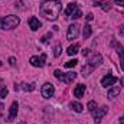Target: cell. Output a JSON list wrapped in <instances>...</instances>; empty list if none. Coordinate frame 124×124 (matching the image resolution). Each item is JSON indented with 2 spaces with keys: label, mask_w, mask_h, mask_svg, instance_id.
<instances>
[{
  "label": "cell",
  "mask_w": 124,
  "mask_h": 124,
  "mask_svg": "<svg viewBox=\"0 0 124 124\" xmlns=\"http://www.w3.org/2000/svg\"><path fill=\"white\" fill-rule=\"evenodd\" d=\"M120 124H124V116L121 117V118H120Z\"/></svg>",
  "instance_id": "obj_33"
},
{
  "label": "cell",
  "mask_w": 124,
  "mask_h": 124,
  "mask_svg": "<svg viewBox=\"0 0 124 124\" xmlns=\"http://www.w3.org/2000/svg\"><path fill=\"white\" fill-rule=\"evenodd\" d=\"M101 7H102V10H104V12H108V10L111 9V3H110V1H105V3H102V6H101Z\"/></svg>",
  "instance_id": "obj_22"
},
{
  "label": "cell",
  "mask_w": 124,
  "mask_h": 124,
  "mask_svg": "<svg viewBox=\"0 0 124 124\" xmlns=\"http://www.w3.org/2000/svg\"><path fill=\"white\" fill-rule=\"evenodd\" d=\"M78 9V4L77 3H69L68 6H66V9H65V12H63V16H65V19H69L72 15H74V12Z\"/></svg>",
  "instance_id": "obj_10"
},
{
  "label": "cell",
  "mask_w": 124,
  "mask_h": 124,
  "mask_svg": "<svg viewBox=\"0 0 124 124\" xmlns=\"http://www.w3.org/2000/svg\"><path fill=\"white\" fill-rule=\"evenodd\" d=\"M78 35H79V28H78V25H71L69 28H68V32H66V39L68 40H74V39H77L78 38Z\"/></svg>",
  "instance_id": "obj_5"
},
{
  "label": "cell",
  "mask_w": 124,
  "mask_h": 124,
  "mask_svg": "<svg viewBox=\"0 0 124 124\" xmlns=\"http://www.w3.org/2000/svg\"><path fill=\"white\" fill-rule=\"evenodd\" d=\"M7 94H9V91H7V88H6V87H4V88H1V90H0V98H3V100H4V98L7 97Z\"/></svg>",
  "instance_id": "obj_24"
},
{
  "label": "cell",
  "mask_w": 124,
  "mask_h": 124,
  "mask_svg": "<svg viewBox=\"0 0 124 124\" xmlns=\"http://www.w3.org/2000/svg\"><path fill=\"white\" fill-rule=\"evenodd\" d=\"M19 23H20V19H19V16H15V15H9V16H4L0 19V28L4 31L15 29L19 26Z\"/></svg>",
  "instance_id": "obj_2"
},
{
  "label": "cell",
  "mask_w": 124,
  "mask_h": 124,
  "mask_svg": "<svg viewBox=\"0 0 124 124\" xmlns=\"http://www.w3.org/2000/svg\"><path fill=\"white\" fill-rule=\"evenodd\" d=\"M17 111H19V104L15 101V102H12V105H10V108H9V117H7V121H13V120L16 118V116H17Z\"/></svg>",
  "instance_id": "obj_9"
},
{
  "label": "cell",
  "mask_w": 124,
  "mask_h": 124,
  "mask_svg": "<svg viewBox=\"0 0 124 124\" xmlns=\"http://www.w3.org/2000/svg\"><path fill=\"white\" fill-rule=\"evenodd\" d=\"M81 16H82V12H81L79 9H77V10L74 12V15H72L71 17H74V19H78V17H81Z\"/></svg>",
  "instance_id": "obj_25"
},
{
  "label": "cell",
  "mask_w": 124,
  "mask_h": 124,
  "mask_svg": "<svg viewBox=\"0 0 124 124\" xmlns=\"http://www.w3.org/2000/svg\"><path fill=\"white\" fill-rule=\"evenodd\" d=\"M117 81H118V79H117L114 75H105V77L101 79V85H102L104 88H108V87H113Z\"/></svg>",
  "instance_id": "obj_7"
},
{
  "label": "cell",
  "mask_w": 124,
  "mask_h": 124,
  "mask_svg": "<svg viewBox=\"0 0 124 124\" xmlns=\"http://www.w3.org/2000/svg\"><path fill=\"white\" fill-rule=\"evenodd\" d=\"M62 10V4L59 0H45L40 4V15L49 20H56Z\"/></svg>",
  "instance_id": "obj_1"
},
{
  "label": "cell",
  "mask_w": 124,
  "mask_h": 124,
  "mask_svg": "<svg viewBox=\"0 0 124 124\" xmlns=\"http://www.w3.org/2000/svg\"><path fill=\"white\" fill-rule=\"evenodd\" d=\"M54 55H55L56 58L61 55V45H56V46H55V49H54Z\"/></svg>",
  "instance_id": "obj_26"
},
{
  "label": "cell",
  "mask_w": 124,
  "mask_h": 124,
  "mask_svg": "<svg viewBox=\"0 0 124 124\" xmlns=\"http://www.w3.org/2000/svg\"><path fill=\"white\" fill-rule=\"evenodd\" d=\"M101 62H102V56H101V54H95V55L91 56V59L88 61V65H91L93 68H95V66H100Z\"/></svg>",
  "instance_id": "obj_11"
},
{
  "label": "cell",
  "mask_w": 124,
  "mask_h": 124,
  "mask_svg": "<svg viewBox=\"0 0 124 124\" xmlns=\"http://www.w3.org/2000/svg\"><path fill=\"white\" fill-rule=\"evenodd\" d=\"M94 19V15L93 13H88V15H87V20H93Z\"/></svg>",
  "instance_id": "obj_29"
},
{
  "label": "cell",
  "mask_w": 124,
  "mask_h": 124,
  "mask_svg": "<svg viewBox=\"0 0 124 124\" xmlns=\"http://www.w3.org/2000/svg\"><path fill=\"white\" fill-rule=\"evenodd\" d=\"M91 33H93L91 26H90V25H85V26H84V31H82V36H84V39H88V38L91 36Z\"/></svg>",
  "instance_id": "obj_17"
},
{
  "label": "cell",
  "mask_w": 124,
  "mask_h": 124,
  "mask_svg": "<svg viewBox=\"0 0 124 124\" xmlns=\"http://www.w3.org/2000/svg\"><path fill=\"white\" fill-rule=\"evenodd\" d=\"M22 88L25 91H33L35 90V84H22Z\"/></svg>",
  "instance_id": "obj_19"
},
{
  "label": "cell",
  "mask_w": 124,
  "mask_h": 124,
  "mask_svg": "<svg viewBox=\"0 0 124 124\" xmlns=\"http://www.w3.org/2000/svg\"><path fill=\"white\" fill-rule=\"evenodd\" d=\"M77 63H78V61H77V59H71V61L65 62V68H74Z\"/></svg>",
  "instance_id": "obj_20"
},
{
  "label": "cell",
  "mask_w": 124,
  "mask_h": 124,
  "mask_svg": "<svg viewBox=\"0 0 124 124\" xmlns=\"http://www.w3.org/2000/svg\"><path fill=\"white\" fill-rule=\"evenodd\" d=\"M9 63H10V65H12V66H13V65H15V63H16V59H15V58H13V56H12V58H9Z\"/></svg>",
  "instance_id": "obj_27"
},
{
  "label": "cell",
  "mask_w": 124,
  "mask_h": 124,
  "mask_svg": "<svg viewBox=\"0 0 124 124\" xmlns=\"http://www.w3.org/2000/svg\"><path fill=\"white\" fill-rule=\"evenodd\" d=\"M45 61H46V55L45 54H42L40 56H32L31 65L32 66H36V68H42L45 65Z\"/></svg>",
  "instance_id": "obj_6"
},
{
  "label": "cell",
  "mask_w": 124,
  "mask_h": 124,
  "mask_svg": "<svg viewBox=\"0 0 124 124\" xmlns=\"http://www.w3.org/2000/svg\"><path fill=\"white\" fill-rule=\"evenodd\" d=\"M87 107H88V110H90L91 113H94V111L97 110V102H95V101H90Z\"/></svg>",
  "instance_id": "obj_21"
},
{
  "label": "cell",
  "mask_w": 124,
  "mask_h": 124,
  "mask_svg": "<svg viewBox=\"0 0 124 124\" xmlns=\"http://www.w3.org/2000/svg\"><path fill=\"white\" fill-rule=\"evenodd\" d=\"M121 91V87L120 85H117V87H111L110 90H108V93H107V97L108 98H114V97H117L118 94Z\"/></svg>",
  "instance_id": "obj_14"
},
{
  "label": "cell",
  "mask_w": 124,
  "mask_h": 124,
  "mask_svg": "<svg viewBox=\"0 0 124 124\" xmlns=\"http://www.w3.org/2000/svg\"><path fill=\"white\" fill-rule=\"evenodd\" d=\"M118 55H120V65H121V69L124 71V49L121 46H118Z\"/></svg>",
  "instance_id": "obj_18"
},
{
  "label": "cell",
  "mask_w": 124,
  "mask_h": 124,
  "mask_svg": "<svg viewBox=\"0 0 124 124\" xmlns=\"http://www.w3.org/2000/svg\"><path fill=\"white\" fill-rule=\"evenodd\" d=\"M116 3H117L118 6H123L124 7V0H116Z\"/></svg>",
  "instance_id": "obj_30"
},
{
  "label": "cell",
  "mask_w": 124,
  "mask_h": 124,
  "mask_svg": "<svg viewBox=\"0 0 124 124\" xmlns=\"http://www.w3.org/2000/svg\"><path fill=\"white\" fill-rule=\"evenodd\" d=\"M54 75H55L59 81L65 82V84H71V82H74L75 78H77V74H75V72H66V74H63L59 69H56V71L54 72Z\"/></svg>",
  "instance_id": "obj_3"
},
{
  "label": "cell",
  "mask_w": 124,
  "mask_h": 124,
  "mask_svg": "<svg viewBox=\"0 0 124 124\" xmlns=\"http://www.w3.org/2000/svg\"><path fill=\"white\" fill-rule=\"evenodd\" d=\"M40 26H42V23L39 22L38 17H31V19H29V28H31L32 31H38Z\"/></svg>",
  "instance_id": "obj_13"
},
{
  "label": "cell",
  "mask_w": 124,
  "mask_h": 124,
  "mask_svg": "<svg viewBox=\"0 0 124 124\" xmlns=\"http://www.w3.org/2000/svg\"><path fill=\"white\" fill-rule=\"evenodd\" d=\"M88 54H90V49H84V51H82V55H84V56H87Z\"/></svg>",
  "instance_id": "obj_31"
},
{
  "label": "cell",
  "mask_w": 124,
  "mask_h": 124,
  "mask_svg": "<svg viewBox=\"0 0 124 124\" xmlns=\"http://www.w3.org/2000/svg\"><path fill=\"white\" fill-rule=\"evenodd\" d=\"M107 111H108V108L104 105V107H101V108H97L95 111H94L93 114H94V121L95 123H100L101 121V118L107 114Z\"/></svg>",
  "instance_id": "obj_8"
},
{
  "label": "cell",
  "mask_w": 124,
  "mask_h": 124,
  "mask_svg": "<svg viewBox=\"0 0 124 124\" xmlns=\"http://www.w3.org/2000/svg\"><path fill=\"white\" fill-rule=\"evenodd\" d=\"M1 114H3V104L0 102V116H1Z\"/></svg>",
  "instance_id": "obj_32"
},
{
  "label": "cell",
  "mask_w": 124,
  "mask_h": 124,
  "mask_svg": "<svg viewBox=\"0 0 124 124\" xmlns=\"http://www.w3.org/2000/svg\"><path fill=\"white\" fill-rule=\"evenodd\" d=\"M84 94H85V85H84V84H78V85L74 88V95H75L77 98H82Z\"/></svg>",
  "instance_id": "obj_12"
},
{
  "label": "cell",
  "mask_w": 124,
  "mask_h": 124,
  "mask_svg": "<svg viewBox=\"0 0 124 124\" xmlns=\"http://www.w3.org/2000/svg\"><path fill=\"white\" fill-rule=\"evenodd\" d=\"M78 52H79V45H78V43H74V45H71V46L66 49V54H68V55H71V56L77 55Z\"/></svg>",
  "instance_id": "obj_15"
},
{
  "label": "cell",
  "mask_w": 124,
  "mask_h": 124,
  "mask_svg": "<svg viewBox=\"0 0 124 124\" xmlns=\"http://www.w3.org/2000/svg\"><path fill=\"white\" fill-rule=\"evenodd\" d=\"M94 6L95 7H101L102 6V1H94Z\"/></svg>",
  "instance_id": "obj_28"
},
{
  "label": "cell",
  "mask_w": 124,
  "mask_h": 124,
  "mask_svg": "<svg viewBox=\"0 0 124 124\" xmlns=\"http://www.w3.org/2000/svg\"><path fill=\"white\" fill-rule=\"evenodd\" d=\"M40 93H42V97L43 98H51V97H54V94H55V87L51 84V82H45L43 85H42V90H40Z\"/></svg>",
  "instance_id": "obj_4"
},
{
  "label": "cell",
  "mask_w": 124,
  "mask_h": 124,
  "mask_svg": "<svg viewBox=\"0 0 124 124\" xmlns=\"http://www.w3.org/2000/svg\"><path fill=\"white\" fill-rule=\"evenodd\" d=\"M69 107H71L75 113H82V110H84L82 104H79V102H71V104H69Z\"/></svg>",
  "instance_id": "obj_16"
},
{
  "label": "cell",
  "mask_w": 124,
  "mask_h": 124,
  "mask_svg": "<svg viewBox=\"0 0 124 124\" xmlns=\"http://www.w3.org/2000/svg\"><path fill=\"white\" fill-rule=\"evenodd\" d=\"M91 69H93V66H91V65H88V66H84V68H82V75H84V77H85V75H88Z\"/></svg>",
  "instance_id": "obj_23"
}]
</instances>
